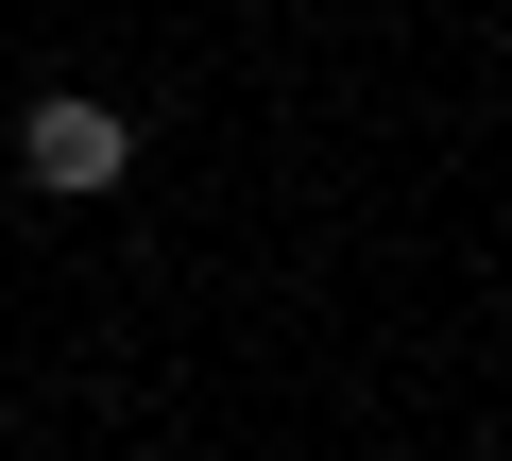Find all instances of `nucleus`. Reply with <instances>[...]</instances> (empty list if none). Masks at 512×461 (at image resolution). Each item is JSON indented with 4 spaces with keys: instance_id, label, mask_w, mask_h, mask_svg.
Here are the masks:
<instances>
[{
    "instance_id": "f257e3e1",
    "label": "nucleus",
    "mask_w": 512,
    "mask_h": 461,
    "mask_svg": "<svg viewBox=\"0 0 512 461\" xmlns=\"http://www.w3.org/2000/svg\"><path fill=\"white\" fill-rule=\"evenodd\" d=\"M18 171H35L52 205H86V188H120V171H137V120H120V103H86V86H52V103L18 120Z\"/></svg>"
}]
</instances>
